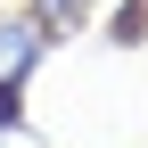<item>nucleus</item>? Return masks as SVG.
Returning a JSON list of instances; mask_svg holds the SVG:
<instances>
[{
	"label": "nucleus",
	"mask_w": 148,
	"mask_h": 148,
	"mask_svg": "<svg viewBox=\"0 0 148 148\" xmlns=\"http://www.w3.org/2000/svg\"><path fill=\"white\" fill-rule=\"evenodd\" d=\"M107 41H115V49H140V41H148V0H115V16H107Z\"/></svg>",
	"instance_id": "7ed1b4c3"
},
{
	"label": "nucleus",
	"mask_w": 148,
	"mask_h": 148,
	"mask_svg": "<svg viewBox=\"0 0 148 148\" xmlns=\"http://www.w3.org/2000/svg\"><path fill=\"white\" fill-rule=\"evenodd\" d=\"M25 16L49 33V49H58V41H74V33L99 16V0H25Z\"/></svg>",
	"instance_id": "f03ea898"
},
{
	"label": "nucleus",
	"mask_w": 148,
	"mask_h": 148,
	"mask_svg": "<svg viewBox=\"0 0 148 148\" xmlns=\"http://www.w3.org/2000/svg\"><path fill=\"white\" fill-rule=\"evenodd\" d=\"M8 132H33L25 123V82H0V140Z\"/></svg>",
	"instance_id": "20e7f679"
},
{
	"label": "nucleus",
	"mask_w": 148,
	"mask_h": 148,
	"mask_svg": "<svg viewBox=\"0 0 148 148\" xmlns=\"http://www.w3.org/2000/svg\"><path fill=\"white\" fill-rule=\"evenodd\" d=\"M49 58V33L33 25L25 8L16 16H0V82H33V66Z\"/></svg>",
	"instance_id": "f257e3e1"
}]
</instances>
